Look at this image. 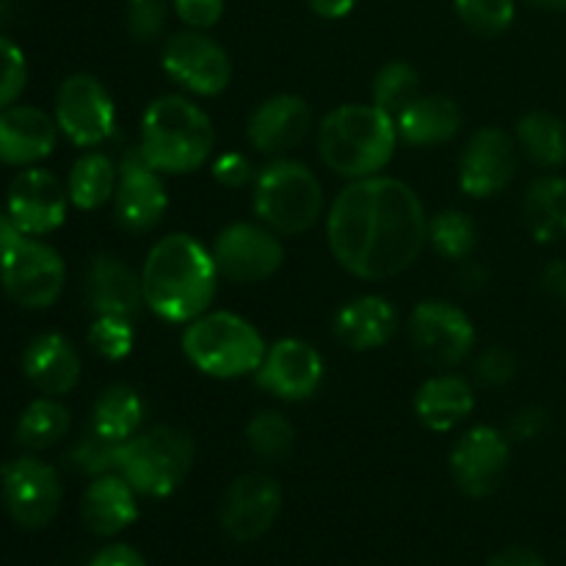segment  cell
Masks as SVG:
<instances>
[{"label": "cell", "instance_id": "cell-1", "mask_svg": "<svg viewBox=\"0 0 566 566\" xmlns=\"http://www.w3.org/2000/svg\"><path fill=\"white\" fill-rule=\"evenodd\" d=\"M332 258L359 280L403 274L429 243V219L418 193L396 177L352 180L326 219Z\"/></svg>", "mask_w": 566, "mask_h": 566}, {"label": "cell", "instance_id": "cell-2", "mask_svg": "<svg viewBox=\"0 0 566 566\" xmlns=\"http://www.w3.org/2000/svg\"><path fill=\"white\" fill-rule=\"evenodd\" d=\"M213 252L188 232H171L149 249L142 269L144 304L166 324H191L219 291Z\"/></svg>", "mask_w": 566, "mask_h": 566}, {"label": "cell", "instance_id": "cell-3", "mask_svg": "<svg viewBox=\"0 0 566 566\" xmlns=\"http://www.w3.org/2000/svg\"><path fill=\"white\" fill-rule=\"evenodd\" d=\"M396 138V119L374 103L340 105L321 122L318 155L337 177L365 180L390 166Z\"/></svg>", "mask_w": 566, "mask_h": 566}, {"label": "cell", "instance_id": "cell-4", "mask_svg": "<svg viewBox=\"0 0 566 566\" xmlns=\"http://www.w3.org/2000/svg\"><path fill=\"white\" fill-rule=\"evenodd\" d=\"M216 127L193 99L164 94L153 99L142 116L138 149L160 175H188L210 158Z\"/></svg>", "mask_w": 566, "mask_h": 566}, {"label": "cell", "instance_id": "cell-5", "mask_svg": "<svg viewBox=\"0 0 566 566\" xmlns=\"http://www.w3.org/2000/svg\"><path fill=\"white\" fill-rule=\"evenodd\" d=\"M182 352L188 363L205 376L213 379H238V376L258 374L263 363L265 346L263 335L252 321L235 313H205L186 324L182 332Z\"/></svg>", "mask_w": 566, "mask_h": 566}, {"label": "cell", "instance_id": "cell-6", "mask_svg": "<svg viewBox=\"0 0 566 566\" xmlns=\"http://www.w3.org/2000/svg\"><path fill=\"white\" fill-rule=\"evenodd\" d=\"M252 186L254 213L276 235H302L324 213L321 180L298 160H271L258 171Z\"/></svg>", "mask_w": 566, "mask_h": 566}, {"label": "cell", "instance_id": "cell-7", "mask_svg": "<svg viewBox=\"0 0 566 566\" xmlns=\"http://www.w3.org/2000/svg\"><path fill=\"white\" fill-rule=\"evenodd\" d=\"M197 446L186 429L153 426L122 442L119 473L144 497H169L193 468Z\"/></svg>", "mask_w": 566, "mask_h": 566}, {"label": "cell", "instance_id": "cell-8", "mask_svg": "<svg viewBox=\"0 0 566 566\" xmlns=\"http://www.w3.org/2000/svg\"><path fill=\"white\" fill-rule=\"evenodd\" d=\"M64 258L50 243L25 235L0 258V285L6 296L25 310H48L64 293Z\"/></svg>", "mask_w": 566, "mask_h": 566}, {"label": "cell", "instance_id": "cell-9", "mask_svg": "<svg viewBox=\"0 0 566 566\" xmlns=\"http://www.w3.org/2000/svg\"><path fill=\"white\" fill-rule=\"evenodd\" d=\"M0 495L6 512L20 528L42 531L59 514L64 490L53 464L22 453L0 468Z\"/></svg>", "mask_w": 566, "mask_h": 566}, {"label": "cell", "instance_id": "cell-10", "mask_svg": "<svg viewBox=\"0 0 566 566\" xmlns=\"http://www.w3.org/2000/svg\"><path fill=\"white\" fill-rule=\"evenodd\" d=\"M55 125L75 147L94 149L114 136L116 105L99 77L77 72L55 94Z\"/></svg>", "mask_w": 566, "mask_h": 566}, {"label": "cell", "instance_id": "cell-11", "mask_svg": "<svg viewBox=\"0 0 566 566\" xmlns=\"http://www.w3.org/2000/svg\"><path fill=\"white\" fill-rule=\"evenodd\" d=\"M210 252H213L219 274L235 285L271 280L285 263V247L280 235L265 224H252V221L227 224L216 235Z\"/></svg>", "mask_w": 566, "mask_h": 566}, {"label": "cell", "instance_id": "cell-12", "mask_svg": "<svg viewBox=\"0 0 566 566\" xmlns=\"http://www.w3.org/2000/svg\"><path fill=\"white\" fill-rule=\"evenodd\" d=\"M166 75L197 97H216L232 81V61L227 50L205 31H177L166 39L160 55Z\"/></svg>", "mask_w": 566, "mask_h": 566}, {"label": "cell", "instance_id": "cell-13", "mask_svg": "<svg viewBox=\"0 0 566 566\" xmlns=\"http://www.w3.org/2000/svg\"><path fill=\"white\" fill-rule=\"evenodd\" d=\"M409 337L415 352L437 368H457L475 348L473 321L446 298H426L412 310Z\"/></svg>", "mask_w": 566, "mask_h": 566}, {"label": "cell", "instance_id": "cell-14", "mask_svg": "<svg viewBox=\"0 0 566 566\" xmlns=\"http://www.w3.org/2000/svg\"><path fill=\"white\" fill-rule=\"evenodd\" d=\"M70 205L64 182L42 166H28L17 171L6 191V213L31 238L59 230L66 221Z\"/></svg>", "mask_w": 566, "mask_h": 566}, {"label": "cell", "instance_id": "cell-15", "mask_svg": "<svg viewBox=\"0 0 566 566\" xmlns=\"http://www.w3.org/2000/svg\"><path fill=\"white\" fill-rule=\"evenodd\" d=\"M517 164V142L503 127H481L464 144L459 186L470 199H492L512 186Z\"/></svg>", "mask_w": 566, "mask_h": 566}, {"label": "cell", "instance_id": "cell-16", "mask_svg": "<svg viewBox=\"0 0 566 566\" xmlns=\"http://www.w3.org/2000/svg\"><path fill=\"white\" fill-rule=\"evenodd\" d=\"M282 512V486L269 473H243L221 497L219 520L235 542H254L269 534Z\"/></svg>", "mask_w": 566, "mask_h": 566}, {"label": "cell", "instance_id": "cell-17", "mask_svg": "<svg viewBox=\"0 0 566 566\" xmlns=\"http://www.w3.org/2000/svg\"><path fill=\"white\" fill-rule=\"evenodd\" d=\"M324 357L318 348L298 337H282L269 346L260 363L258 385L280 401H307L324 385Z\"/></svg>", "mask_w": 566, "mask_h": 566}, {"label": "cell", "instance_id": "cell-18", "mask_svg": "<svg viewBox=\"0 0 566 566\" xmlns=\"http://www.w3.org/2000/svg\"><path fill=\"white\" fill-rule=\"evenodd\" d=\"M169 208V193H166L160 171L147 164L142 149H133L122 158L119 180L114 191V216L116 224L127 232H149L164 221Z\"/></svg>", "mask_w": 566, "mask_h": 566}, {"label": "cell", "instance_id": "cell-19", "mask_svg": "<svg viewBox=\"0 0 566 566\" xmlns=\"http://www.w3.org/2000/svg\"><path fill=\"white\" fill-rule=\"evenodd\" d=\"M509 440L495 426L464 431L451 451L453 484L468 497H486L501 486L509 470Z\"/></svg>", "mask_w": 566, "mask_h": 566}, {"label": "cell", "instance_id": "cell-20", "mask_svg": "<svg viewBox=\"0 0 566 566\" xmlns=\"http://www.w3.org/2000/svg\"><path fill=\"white\" fill-rule=\"evenodd\" d=\"M55 116L36 105H9L0 111V164L28 169L50 158L59 144Z\"/></svg>", "mask_w": 566, "mask_h": 566}, {"label": "cell", "instance_id": "cell-21", "mask_svg": "<svg viewBox=\"0 0 566 566\" xmlns=\"http://www.w3.org/2000/svg\"><path fill=\"white\" fill-rule=\"evenodd\" d=\"M313 125V111L298 94H274L252 111L247 138L258 153L282 155L298 147Z\"/></svg>", "mask_w": 566, "mask_h": 566}, {"label": "cell", "instance_id": "cell-22", "mask_svg": "<svg viewBox=\"0 0 566 566\" xmlns=\"http://www.w3.org/2000/svg\"><path fill=\"white\" fill-rule=\"evenodd\" d=\"M81 354L59 332H42L22 352V374L42 396L61 398L81 381Z\"/></svg>", "mask_w": 566, "mask_h": 566}, {"label": "cell", "instance_id": "cell-23", "mask_svg": "<svg viewBox=\"0 0 566 566\" xmlns=\"http://www.w3.org/2000/svg\"><path fill=\"white\" fill-rule=\"evenodd\" d=\"M86 302L94 315L136 318L144 304L142 274L116 254H97L86 274Z\"/></svg>", "mask_w": 566, "mask_h": 566}, {"label": "cell", "instance_id": "cell-24", "mask_svg": "<svg viewBox=\"0 0 566 566\" xmlns=\"http://www.w3.org/2000/svg\"><path fill=\"white\" fill-rule=\"evenodd\" d=\"M398 329V313L385 296H357L343 304L332 321L337 340L352 352H374L387 346Z\"/></svg>", "mask_w": 566, "mask_h": 566}, {"label": "cell", "instance_id": "cell-25", "mask_svg": "<svg viewBox=\"0 0 566 566\" xmlns=\"http://www.w3.org/2000/svg\"><path fill=\"white\" fill-rule=\"evenodd\" d=\"M138 517V492L122 473L94 475L81 497V520L94 536H116Z\"/></svg>", "mask_w": 566, "mask_h": 566}, {"label": "cell", "instance_id": "cell-26", "mask_svg": "<svg viewBox=\"0 0 566 566\" xmlns=\"http://www.w3.org/2000/svg\"><path fill=\"white\" fill-rule=\"evenodd\" d=\"M475 392L457 374L431 376L415 392V415L431 431H453L473 415Z\"/></svg>", "mask_w": 566, "mask_h": 566}, {"label": "cell", "instance_id": "cell-27", "mask_svg": "<svg viewBox=\"0 0 566 566\" xmlns=\"http://www.w3.org/2000/svg\"><path fill=\"white\" fill-rule=\"evenodd\" d=\"M396 130L412 147L446 144L462 130V108L446 94H418L396 116Z\"/></svg>", "mask_w": 566, "mask_h": 566}, {"label": "cell", "instance_id": "cell-28", "mask_svg": "<svg viewBox=\"0 0 566 566\" xmlns=\"http://www.w3.org/2000/svg\"><path fill=\"white\" fill-rule=\"evenodd\" d=\"M523 219L539 243L566 238V177H536L523 197Z\"/></svg>", "mask_w": 566, "mask_h": 566}, {"label": "cell", "instance_id": "cell-29", "mask_svg": "<svg viewBox=\"0 0 566 566\" xmlns=\"http://www.w3.org/2000/svg\"><path fill=\"white\" fill-rule=\"evenodd\" d=\"M144 415V398L130 385H111L94 401L92 431L111 442H127L142 431Z\"/></svg>", "mask_w": 566, "mask_h": 566}, {"label": "cell", "instance_id": "cell-30", "mask_svg": "<svg viewBox=\"0 0 566 566\" xmlns=\"http://www.w3.org/2000/svg\"><path fill=\"white\" fill-rule=\"evenodd\" d=\"M72 415L59 398L42 396L22 409L14 429V442L28 453L48 451L70 434Z\"/></svg>", "mask_w": 566, "mask_h": 566}, {"label": "cell", "instance_id": "cell-31", "mask_svg": "<svg viewBox=\"0 0 566 566\" xmlns=\"http://www.w3.org/2000/svg\"><path fill=\"white\" fill-rule=\"evenodd\" d=\"M119 169L105 153H83L66 177V193L77 210H99L114 199Z\"/></svg>", "mask_w": 566, "mask_h": 566}, {"label": "cell", "instance_id": "cell-32", "mask_svg": "<svg viewBox=\"0 0 566 566\" xmlns=\"http://www.w3.org/2000/svg\"><path fill=\"white\" fill-rule=\"evenodd\" d=\"M517 147L542 169H558L566 164V122L551 111L520 116Z\"/></svg>", "mask_w": 566, "mask_h": 566}, {"label": "cell", "instance_id": "cell-33", "mask_svg": "<svg viewBox=\"0 0 566 566\" xmlns=\"http://www.w3.org/2000/svg\"><path fill=\"white\" fill-rule=\"evenodd\" d=\"M293 442H296V431L291 420L276 409H263L247 423V446L263 462H285L293 451Z\"/></svg>", "mask_w": 566, "mask_h": 566}, {"label": "cell", "instance_id": "cell-34", "mask_svg": "<svg viewBox=\"0 0 566 566\" xmlns=\"http://www.w3.org/2000/svg\"><path fill=\"white\" fill-rule=\"evenodd\" d=\"M429 243L446 260H468L479 247V227L462 210H442L429 219Z\"/></svg>", "mask_w": 566, "mask_h": 566}, {"label": "cell", "instance_id": "cell-35", "mask_svg": "<svg viewBox=\"0 0 566 566\" xmlns=\"http://www.w3.org/2000/svg\"><path fill=\"white\" fill-rule=\"evenodd\" d=\"M374 105L396 119L420 92V72L407 61H390L374 77Z\"/></svg>", "mask_w": 566, "mask_h": 566}, {"label": "cell", "instance_id": "cell-36", "mask_svg": "<svg viewBox=\"0 0 566 566\" xmlns=\"http://www.w3.org/2000/svg\"><path fill=\"white\" fill-rule=\"evenodd\" d=\"M453 11L470 31L481 36H501L517 17L514 0H453Z\"/></svg>", "mask_w": 566, "mask_h": 566}, {"label": "cell", "instance_id": "cell-37", "mask_svg": "<svg viewBox=\"0 0 566 566\" xmlns=\"http://www.w3.org/2000/svg\"><path fill=\"white\" fill-rule=\"evenodd\" d=\"M133 343H136V332H133L130 318L94 315V324L88 326V346L94 348V354L108 363H119V359L130 357Z\"/></svg>", "mask_w": 566, "mask_h": 566}, {"label": "cell", "instance_id": "cell-38", "mask_svg": "<svg viewBox=\"0 0 566 566\" xmlns=\"http://www.w3.org/2000/svg\"><path fill=\"white\" fill-rule=\"evenodd\" d=\"M119 453L122 442H111L105 440V437L88 431V434L70 451V462L75 464L81 473L88 475L119 473Z\"/></svg>", "mask_w": 566, "mask_h": 566}, {"label": "cell", "instance_id": "cell-39", "mask_svg": "<svg viewBox=\"0 0 566 566\" xmlns=\"http://www.w3.org/2000/svg\"><path fill=\"white\" fill-rule=\"evenodd\" d=\"M28 83V61L25 53L0 33V111L14 105Z\"/></svg>", "mask_w": 566, "mask_h": 566}, {"label": "cell", "instance_id": "cell-40", "mask_svg": "<svg viewBox=\"0 0 566 566\" xmlns=\"http://www.w3.org/2000/svg\"><path fill=\"white\" fill-rule=\"evenodd\" d=\"M166 20H169L166 0H127L125 3L127 31L136 42H155L164 33Z\"/></svg>", "mask_w": 566, "mask_h": 566}, {"label": "cell", "instance_id": "cell-41", "mask_svg": "<svg viewBox=\"0 0 566 566\" xmlns=\"http://www.w3.org/2000/svg\"><path fill=\"white\" fill-rule=\"evenodd\" d=\"M475 376L490 387L509 385L517 376V357L503 346L486 348L475 363Z\"/></svg>", "mask_w": 566, "mask_h": 566}, {"label": "cell", "instance_id": "cell-42", "mask_svg": "<svg viewBox=\"0 0 566 566\" xmlns=\"http://www.w3.org/2000/svg\"><path fill=\"white\" fill-rule=\"evenodd\" d=\"M171 9L186 28L210 31L224 14V0H171Z\"/></svg>", "mask_w": 566, "mask_h": 566}, {"label": "cell", "instance_id": "cell-43", "mask_svg": "<svg viewBox=\"0 0 566 566\" xmlns=\"http://www.w3.org/2000/svg\"><path fill=\"white\" fill-rule=\"evenodd\" d=\"M213 177L216 182H221L224 188H243L249 186V182H254L258 171L252 169L247 155L230 149V153H221L219 158L213 160Z\"/></svg>", "mask_w": 566, "mask_h": 566}, {"label": "cell", "instance_id": "cell-44", "mask_svg": "<svg viewBox=\"0 0 566 566\" xmlns=\"http://www.w3.org/2000/svg\"><path fill=\"white\" fill-rule=\"evenodd\" d=\"M88 566H147L142 553L130 545H108L88 562Z\"/></svg>", "mask_w": 566, "mask_h": 566}, {"label": "cell", "instance_id": "cell-45", "mask_svg": "<svg viewBox=\"0 0 566 566\" xmlns=\"http://www.w3.org/2000/svg\"><path fill=\"white\" fill-rule=\"evenodd\" d=\"M545 412L539 407H525L512 418V434L517 440H534L545 431Z\"/></svg>", "mask_w": 566, "mask_h": 566}, {"label": "cell", "instance_id": "cell-46", "mask_svg": "<svg viewBox=\"0 0 566 566\" xmlns=\"http://www.w3.org/2000/svg\"><path fill=\"white\" fill-rule=\"evenodd\" d=\"M486 566H547L542 562L539 553L528 551V547H509V551L497 553L495 558H490Z\"/></svg>", "mask_w": 566, "mask_h": 566}, {"label": "cell", "instance_id": "cell-47", "mask_svg": "<svg viewBox=\"0 0 566 566\" xmlns=\"http://www.w3.org/2000/svg\"><path fill=\"white\" fill-rule=\"evenodd\" d=\"M542 287L558 302H566V260H553L545 271H542Z\"/></svg>", "mask_w": 566, "mask_h": 566}, {"label": "cell", "instance_id": "cell-48", "mask_svg": "<svg viewBox=\"0 0 566 566\" xmlns=\"http://www.w3.org/2000/svg\"><path fill=\"white\" fill-rule=\"evenodd\" d=\"M357 3L359 0H307L313 14H318L321 20H343L357 9Z\"/></svg>", "mask_w": 566, "mask_h": 566}, {"label": "cell", "instance_id": "cell-49", "mask_svg": "<svg viewBox=\"0 0 566 566\" xmlns=\"http://www.w3.org/2000/svg\"><path fill=\"white\" fill-rule=\"evenodd\" d=\"M22 238H25V232L14 224V219H11L6 210H0V258H3L6 252H11Z\"/></svg>", "mask_w": 566, "mask_h": 566}, {"label": "cell", "instance_id": "cell-50", "mask_svg": "<svg viewBox=\"0 0 566 566\" xmlns=\"http://www.w3.org/2000/svg\"><path fill=\"white\" fill-rule=\"evenodd\" d=\"M525 3L542 11H566V0H525Z\"/></svg>", "mask_w": 566, "mask_h": 566}]
</instances>
